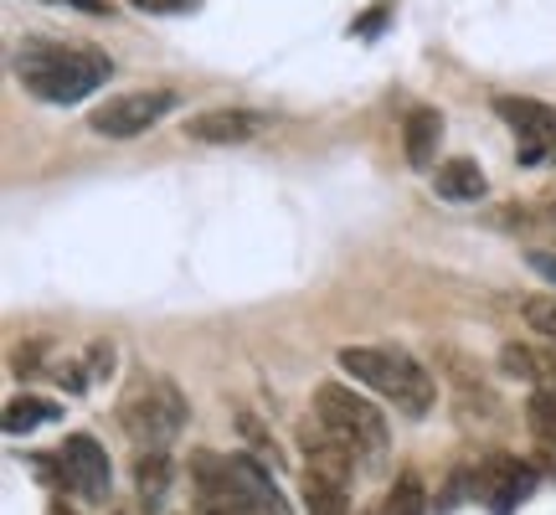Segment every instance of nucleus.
I'll return each mask as SVG.
<instances>
[{"label": "nucleus", "mask_w": 556, "mask_h": 515, "mask_svg": "<svg viewBox=\"0 0 556 515\" xmlns=\"http://www.w3.org/2000/svg\"><path fill=\"white\" fill-rule=\"evenodd\" d=\"M336 361L345 377L361 381V387H371L377 397H387L402 417L433 413L438 381L428 377V366H417V356H407L402 346H345Z\"/></svg>", "instance_id": "nucleus-1"}, {"label": "nucleus", "mask_w": 556, "mask_h": 515, "mask_svg": "<svg viewBox=\"0 0 556 515\" xmlns=\"http://www.w3.org/2000/svg\"><path fill=\"white\" fill-rule=\"evenodd\" d=\"M16 73L26 83V93H37L41 103H78L83 93L109 83L114 62L99 47H47V41H37V47H21Z\"/></svg>", "instance_id": "nucleus-2"}, {"label": "nucleus", "mask_w": 556, "mask_h": 515, "mask_svg": "<svg viewBox=\"0 0 556 515\" xmlns=\"http://www.w3.org/2000/svg\"><path fill=\"white\" fill-rule=\"evenodd\" d=\"M186 417H191V407H186V397H180V387L170 377H150L144 372L119 397V423L139 449H170L180 428H186Z\"/></svg>", "instance_id": "nucleus-3"}, {"label": "nucleus", "mask_w": 556, "mask_h": 515, "mask_svg": "<svg viewBox=\"0 0 556 515\" xmlns=\"http://www.w3.org/2000/svg\"><path fill=\"white\" fill-rule=\"evenodd\" d=\"M315 417L330 428L336 438H345L361 459L387 454V417L371 397H361L345 381H319L315 387Z\"/></svg>", "instance_id": "nucleus-4"}, {"label": "nucleus", "mask_w": 556, "mask_h": 515, "mask_svg": "<svg viewBox=\"0 0 556 515\" xmlns=\"http://www.w3.org/2000/svg\"><path fill=\"white\" fill-rule=\"evenodd\" d=\"M176 109H180L176 88H135V93H114L99 109H88V129L99 139H139Z\"/></svg>", "instance_id": "nucleus-5"}, {"label": "nucleus", "mask_w": 556, "mask_h": 515, "mask_svg": "<svg viewBox=\"0 0 556 515\" xmlns=\"http://www.w3.org/2000/svg\"><path fill=\"white\" fill-rule=\"evenodd\" d=\"M58 479L67 495L88 500V505H103L109 490H114V469H109V454H103L99 438H88V434L67 438L58 449Z\"/></svg>", "instance_id": "nucleus-6"}, {"label": "nucleus", "mask_w": 556, "mask_h": 515, "mask_svg": "<svg viewBox=\"0 0 556 515\" xmlns=\"http://www.w3.org/2000/svg\"><path fill=\"white\" fill-rule=\"evenodd\" d=\"M495 114L520 135V160H526V165H541L546 155H556V109H552V103L500 93Z\"/></svg>", "instance_id": "nucleus-7"}, {"label": "nucleus", "mask_w": 556, "mask_h": 515, "mask_svg": "<svg viewBox=\"0 0 556 515\" xmlns=\"http://www.w3.org/2000/svg\"><path fill=\"white\" fill-rule=\"evenodd\" d=\"M299 449H304V475H319V479H330V485H345V490H351V475H356L361 454L345 438L330 434L319 417H309V423L299 428Z\"/></svg>", "instance_id": "nucleus-8"}, {"label": "nucleus", "mask_w": 556, "mask_h": 515, "mask_svg": "<svg viewBox=\"0 0 556 515\" xmlns=\"http://www.w3.org/2000/svg\"><path fill=\"white\" fill-rule=\"evenodd\" d=\"M263 129H268V120L253 109H201L186 120V139H197V145H248Z\"/></svg>", "instance_id": "nucleus-9"}, {"label": "nucleus", "mask_w": 556, "mask_h": 515, "mask_svg": "<svg viewBox=\"0 0 556 515\" xmlns=\"http://www.w3.org/2000/svg\"><path fill=\"white\" fill-rule=\"evenodd\" d=\"M536 485V475L520 464V459H510V454H500V459H490V469L475 479V490H484V500L495 505V515H510L520 505V495Z\"/></svg>", "instance_id": "nucleus-10"}, {"label": "nucleus", "mask_w": 556, "mask_h": 515, "mask_svg": "<svg viewBox=\"0 0 556 515\" xmlns=\"http://www.w3.org/2000/svg\"><path fill=\"white\" fill-rule=\"evenodd\" d=\"M438 139H443V114L428 109V103H417L413 114H407V124H402V150H407V165L428 171L433 155H438Z\"/></svg>", "instance_id": "nucleus-11"}, {"label": "nucleus", "mask_w": 556, "mask_h": 515, "mask_svg": "<svg viewBox=\"0 0 556 515\" xmlns=\"http://www.w3.org/2000/svg\"><path fill=\"white\" fill-rule=\"evenodd\" d=\"M500 372L516 381H536L541 392H556V346L552 351H531V346H505L500 351Z\"/></svg>", "instance_id": "nucleus-12"}, {"label": "nucleus", "mask_w": 556, "mask_h": 515, "mask_svg": "<svg viewBox=\"0 0 556 515\" xmlns=\"http://www.w3.org/2000/svg\"><path fill=\"white\" fill-rule=\"evenodd\" d=\"M433 186H438V197H443V201H479L484 191H490L484 171H479L469 155L443 160V165H438V176H433Z\"/></svg>", "instance_id": "nucleus-13"}, {"label": "nucleus", "mask_w": 556, "mask_h": 515, "mask_svg": "<svg viewBox=\"0 0 556 515\" xmlns=\"http://www.w3.org/2000/svg\"><path fill=\"white\" fill-rule=\"evenodd\" d=\"M170 479H176V464H170V454L165 449H139L135 459V485H139V500L155 511V505H165V495H170Z\"/></svg>", "instance_id": "nucleus-14"}, {"label": "nucleus", "mask_w": 556, "mask_h": 515, "mask_svg": "<svg viewBox=\"0 0 556 515\" xmlns=\"http://www.w3.org/2000/svg\"><path fill=\"white\" fill-rule=\"evenodd\" d=\"M366 515H428V495H422V485H417V475H402L387 495L371 505Z\"/></svg>", "instance_id": "nucleus-15"}, {"label": "nucleus", "mask_w": 556, "mask_h": 515, "mask_svg": "<svg viewBox=\"0 0 556 515\" xmlns=\"http://www.w3.org/2000/svg\"><path fill=\"white\" fill-rule=\"evenodd\" d=\"M41 423H58V402H47V397H16L5 407V434H31Z\"/></svg>", "instance_id": "nucleus-16"}, {"label": "nucleus", "mask_w": 556, "mask_h": 515, "mask_svg": "<svg viewBox=\"0 0 556 515\" xmlns=\"http://www.w3.org/2000/svg\"><path fill=\"white\" fill-rule=\"evenodd\" d=\"M304 511L309 515H351L345 485H330V479H319V475H304Z\"/></svg>", "instance_id": "nucleus-17"}, {"label": "nucleus", "mask_w": 556, "mask_h": 515, "mask_svg": "<svg viewBox=\"0 0 556 515\" xmlns=\"http://www.w3.org/2000/svg\"><path fill=\"white\" fill-rule=\"evenodd\" d=\"M526 413H531V428L546 449H556V392H531L526 402Z\"/></svg>", "instance_id": "nucleus-18"}, {"label": "nucleus", "mask_w": 556, "mask_h": 515, "mask_svg": "<svg viewBox=\"0 0 556 515\" xmlns=\"http://www.w3.org/2000/svg\"><path fill=\"white\" fill-rule=\"evenodd\" d=\"M526 325L541 330V336L556 346V299H531V304H526Z\"/></svg>", "instance_id": "nucleus-19"}, {"label": "nucleus", "mask_w": 556, "mask_h": 515, "mask_svg": "<svg viewBox=\"0 0 556 515\" xmlns=\"http://www.w3.org/2000/svg\"><path fill=\"white\" fill-rule=\"evenodd\" d=\"M238 423H242V438H248V443H253V449L263 454V464L274 469V464H278V449H274V438L258 428V417H253V413H238Z\"/></svg>", "instance_id": "nucleus-20"}, {"label": "nucleus", "mask_w": 556, "mask_h": 515, "mask_svg": "<svg viewBox=\"0 0 556 515\" xmlns=\"http://www.w3.org/2000/svg\"><path fill=\"white\" fill-rule=\"evenodd\" d=\"M83 366H88V377L93 381H103L109 372H114V346H109V340H93L88 356H83Z\"/></svg>", "instance_id": "nucleus-21"}, {"label": "nucleus", "mask_w": 556, "mask_h": 515, "mask_svg": "<svg viewBox=\"0 0 556 515\" xmlns=\"http://www.w3.org/2000/svg\"><path fill=\"white\" fill-rule=\"evenodd\" d=\"M135 11L144 16H186V11H197V0H129Z\"/></svg>", "instance_id": "nucleus-22"}, {"label": "nucleus", "mask_w": 556, "mask_h": 515, "mask_svg": "<svg viewBox=\"0 0 556 515\" xmlns=\"http://www.w3.org/2000/svg\"><path fill=\"white\" fill-rule=\"evenodd\" d=\"M526 263H531V274H536V278L556 284V248H536V253L526 258Z\"/></svg>", "instance_id": "nucleus-23"}, {"label": "nucleus", "mask_w": 556, "mask_h": 515, "mask_svg": "<svg viewBox=\"0 0 556 515\" xmlns=\"http://www.w3.org/2000/svg\"><path fill=\"white\" fill-rule=\"evenodd\" d=\"M253 515H289V505H283V500H274V505H263V511H253Z\"/></svg>", "instance_id": "nucleus-24"}, {"label": "nucleus", "mask_w": 556, "mask_h": 515, "mask_svg": "<svg viewBox=\"0 0 556 515\" xmlns=\"http://www.w3.org/2000/svg\"><path fill=\"white\" fill-rule=\"evenodd\" d=\"M47 515H78V511H67V500H52V505H47Z\"/></svg>", "instance_id": "nucleus-25"}]
</instances>
